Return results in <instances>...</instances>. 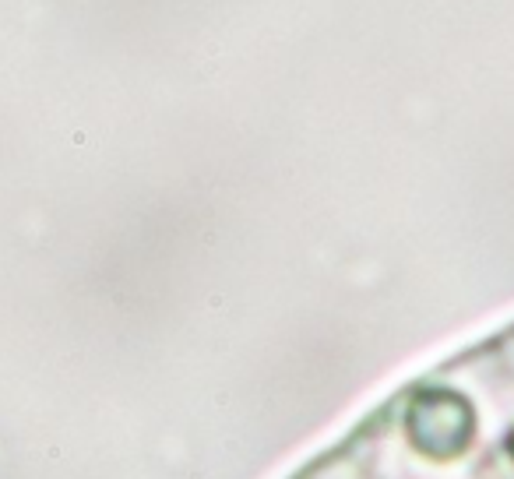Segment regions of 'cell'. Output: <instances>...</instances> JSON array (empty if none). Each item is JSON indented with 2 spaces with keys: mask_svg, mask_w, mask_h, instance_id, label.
Segmentation results:
<instances>
[{
  "mask_svg": "<svg viewBox=\"0 0 514 479\" xmlns=\"http://www.w3.org/2000/svg\"><path fill=\"white\" fill-rule=\"evenodd\" d=\"M282 479H514V317L391 384Z\"/></svg>",
  "mask_w": 514,
  "mask_h": 479,
  "instance_id": "1",
  "label": "cell"
}]
</instances>
